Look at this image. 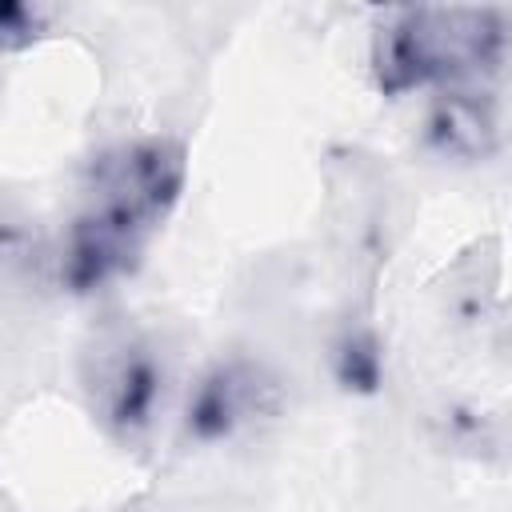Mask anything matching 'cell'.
I'll return each mask as SVG.
<instances>
[{
	"instance_id": "cell-1",
	"label": "cell",
	"mask_w": 512,
	"mask_h": 512,
	"mask_svg": "<svg viewBox=\"0 0 512 512\" xmlns=\"http://www.w3.org/2000/svg\"><path fill=\"white\" fill-rule=\"evenodd\" d=\"M180 180L184 156L172 140H136L104 152L64 244V280L84 292L124 272L144 236L168 216Z\"/></svg>"
},
{
	"instance_id": "cell-2",
	"label": "cell",
	"mask_w": 512,
	"mask_h": 512,
	"mask_svg": "<svg viewBox=\"0 0 512 512\" xmlns=\"http://www.w3.org/2000/svg\"><path fill=\"white\" fill-rule=\"evenodd\" d=\"M504 40L496 8H404L376 36V76L384 92L460 84L496 68Z\"/></svg>"
},
{
	"instance_id": "cell-3",
	"label": "cell",
	"mask_w": 512,
	"mask_h": 512,
	"mask_svg": "<svg viewBox=\"0 0 512 512\" xmlns=\"http://www.w3.org/2000/svg\"><path fill=\"white\" fill-rule=\"evenodd\" d=\"M272 400V384L252 364H224L216 368L192 396L188 428L196 436H228L232 428L260 416Z\"/></svg>"
},
{
	"instance_id": "cell-4",
	"label": "cell",
	"mask_w": 512,
	"mask_h": 512,
	"mask_svg": "<svg viewBox=\"0 0 512 512\" xmlns=\"http://www.w3.org/2000/svg\"><path fill=\"white\" fill-rule=\"evenodd\" d=\"M428 136L436 148L476 160L484 152H492L496 140V120H492V104L484 92H468V88H448L436 96L432 116H428Z\"/></svg>"
},
{
	"instance_id": "cell-5",
	"label": "cell",
	"mask_w": 512,
	"mask_h": 512,
	"mask_svg": "<svg viewBox=\"0 0 512 512\" xmlns=\"http://www.w3.org/2000/svg\"><path fill=\"white\" fill-rule=\"evenodd\" d=\"M100 396L108 420L120 428H136L148 420V408L156 400V368L136 348H120V356L100 372Z\"/></svg>"
}]
</instances>
